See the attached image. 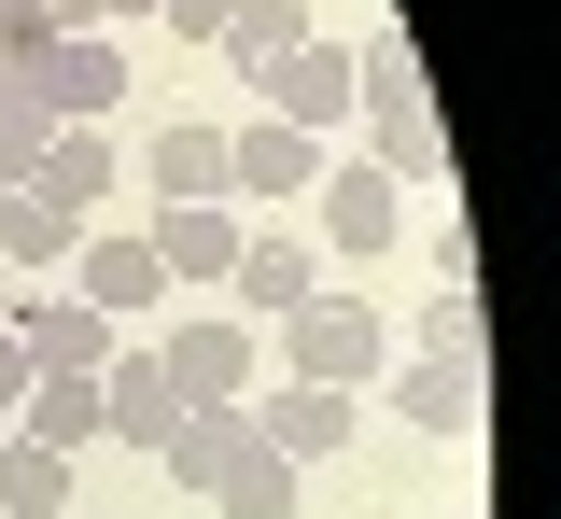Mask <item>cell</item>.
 Returning <instances> with one entry per match:
<instances>
[{
	"label": "cell",
	"mask_w": 561,
	"mask_h": 519,
	"mask_svg": "<svg viewBox=\"0 0 561 519\" xmlns=\"http://www.w3.org/2000/svg\"><path fill=\"white\" fill-rule=\"evenodd\" d=\"M421 351H478V296H421Z\"/></svg>",
	"instance_id": "obj_24"
},
{
	"label": "cell",
	"mask_w": 561,
	"mask_h": 519,
	"mask_svg": "<svg viewBox=\"0 0 561 519\" xmlns=\"http://www.w3.org/2000/svg\"><path fill=\"white\" fill-rule=\"evenodd\" d=\"M351 113H365V141H379V169H393V183H435V169H449L408 28H365V43H351Z\"/></svg>",
	"instance_id": "obj_1"
},
{
	"label": "cell",
	"mask_w": 561,
	"mask_h": 519,
	"mask_svg": "<svg viewBox=\"0 0 561 519\" xmlns=\"http://www.w3.org/2000/svg\"><path fill=\"white\" fill-rule=\"evenodd\" d=\"M280 366L323 379V393H365V379L393 366V323L351 309V296H309V309H280Z\"/></svg>",
	"instance_id": "obj_3"
},
{
	"label": "cell",
	"mask_w": 561,
	"mask_h": 519,
	"mask_svg": "<svg viewBox=\"0 0 561 519\" xmlns=\"http://www.w3.org/2000/svg\"><path fill=\"white\" fill-rule=\"evenodd\" d=\"M28 197H57V211L99 224V197H113V127H57V141H43V169H28Z\"/></svg>",
	"instance_id": "obj_18"
},
{
	"label": "cell",
	"mask_w": 561,
	"mask_h": 519,
	"mask_svg": "<svg viewBox=\"0 0 561 519\" xmlns=\"http://www.w3.org/2000/svg\"><path fill=\"white\" fill-rule=\"evenodd\" d=\"M70 253H84V211H57V197L14 183V197H0V281H14V267H70Z\"/></svg>",
	"instance_id": "obj_19"
},
{
	"label": "cell",
	"mask_w": 561,
	"mask_h": 519,
	"mask_svg": "<svg viewBox=\"0 0 561 519\" xmlns=\"http://www.w3.org/2000/svg\"><path fill=\"white\" fill-rule=\"evenodd\" d=\"M43 141H57V113H43V84H28V71H0V197H14V183L43 169Z\"/></svg>",
	"instance_id": "obj_22"
},
{
	"label": "cell",
	"mask_w": 561,
	"mask_h": 519,
	"mask_svg": "<svg viewBox=\"0 0 561 519\" xmlns=\"http://www.w3.org/2000/svg\"><path fill=\"white\" fill-rule=\"evenodd\" d=\"M253 113H280V127H309V141H323V127L351 113V43H323V28H309V43L253 84Z\"/></svg>",
	"instance_id": "obj_10"
},
{
	"label": "cell",
	"mask_w": 561,
	"mask_h": 519,
	"mask_svg": "<svg viewBox=\"0 0 561 519\" xmlns=\"http://www.w3.org/2000/svg\"><path fill=\"white\" fill-rule=\"evenodd\" d=\"M140 351H154V379H169L183 407H253V323H239V309H197V323H154Z\"/></svg>",
	"instance_id": "obj_2"
},
{
	"label": "cell",
	"mask_w": 561,
	"mask_h": 519,
	"mask_svg": "<svg viewBox=\"0 0 561 519\" xmlns=\"http://www.w3.org/2000/svg\"><path fill=\"white\" fill-rule=\"evenodd\" d=\"M70 296L99 309V323H154L169 267H154V239H140V224H84V253H70Z\"/></svg>",
	"instance_id": "obj_5"
},
{
	"label": "cell",
	"mask_w": 561,
	"mask_h": 519,
	"mask_svg": "<svg viewBox=\"0 0 561 519\" xmlns=\"http://www.w3.org/2000/svg\"><path fill=\"white\" fill-rule=\"evenodd\" d=\"M140 183H154V211H197V197H225V127H210V113H154Z\"/></svg>",
	"instance_id": "obj_9"
},
{
	"label": "cell",
	"mask_w": 561,
	"mask_h": 519,
	"mask_svg": "<svg viewBox=\"0 0 561 519\" xmlns=\"http://www.w3.org/2000/svg\"><path fill=\"white\" fill-rule=\"evenodd\" d=\"M225 296H239V323H280V309L323 296V253H309L295 224H253V239H239V267H225Z\"/></svg>",
	"instance_id": "obj_7"
},
{
	"label": "cell",
	"mask_w": 561,
	"mask_h": 519,
	"mask_svg": "<svg viewBox=\"0 0 561 519\" xmlns=\"http://www.w3.org/2000/svg\"><path fill=\"white\" fill-rule=\"evenodd\" d=\"M0 337H14L28 366H70V379H99L127 351V323H99L84 296H0Z\"/></svg>",
	"instance_id": "obj_6"
},
{
	"label": "cell",
	"mask_w": 561,
	"mask_h": 519,
	"mask_svg": "<svg viewBox=\"0 0 561 519\" xmlns=\"http://www.w3.org/2000/svg\"><path fill=\"white\" fill-rule=\"evenodd\" d=\"M70 519H84V506H70Z\"/></svg>",
	"instance_id": "obj_27"
},
{
	"label": "cell",
	"mask_w": 561,
	"mask_h": 519,
	"mask_svg": "<svg viewBox=\"0 0 561 519\" xmlns=\"http://www.w3.org/2000/svg\"><path fill=\"white\" fill-rule=\"evenodd\" d=\"M210 506H225V519H295V463H280L267 436H253V463H239V477H225Z\"/></svg>",
	"instance_id": "obj_23"
},
{
	"label": "cell",
	"mask_w": 561,
	"mask_h": 519,
	"mask_svg": "<svg viewBox=\"0 0 561 519\" xmlns=\"http://www.w3.org/2000/svg\"><path fill=\"white\" fill-rule=\"evenodd\" d=\"M14 436L28 449H99V379H70V366H28V393H14Z\"/></svg>",
	"instance_id": "obj_17"
},
{
	"label": "cell",
	"mask_w": 561,
	"mask_h": 519,
	"mask_svg": "<svg viewBox=\"0 0 561 519\" xmlns=\"http://www.w3.org/2000/svg\"><path fill=\"white\" fill-rule=\"evenodd\" d=\"M351 422H365V393H323V379H280V407H253V436H267L280 463H323V449H351Z\"/></svg>",
	"instance_id": "obj_16"
},
{
	"label": "cell",
	"mask_w": 561,
	"mask_h": 519,
	"mask_svg": "<svg viewBox=\"0 0 561 519\" xmlns=\"http://www.w3.org/2000/svg\"><path fill=\"white\" fill-rule=\"evenodd\" d=\"M323 169H337V154L309 141V127H280V113L225 127V197H239V211H295V197H309Z\"/></svg>",
	"instance_id": "obj_4"
},
{
	"label": "cell",
	"mask_w": 561,
	"mask_h": 519,
	"mask_svg": "<svg viewBox=\"0 0 561 519\" xmlns=\"http://www.w3.org/2000/svg\"><path fill=\"white\" fill-rule=\"evenodd\" d=\"M393 422H408V436H478V351H421V366H393Z\"/></svg>",
	"instance_id": "obj_13"
},
{
	"label": "cell",
	"mask_w": 561,
	"mask_h": 519,
	"mask_svg": "<svg viewBox=\"0 0 561 519\" xmlns=\"http://www.w3.org/2000/svg\"><path fill=\"white\" fill-rule=\"evenodd\" d=\"M295 43H309V0H239V14H225V71L239 84H267Z\"/></svg>",
	"instance_id": "obj_20"
},
{
	"label": "cell",
	"mask_w": 561,
	"mask_h": 519,
	"mask_svg": "<svg viewBox=\"0 0 561 519\" xmlns=\"http://www.w3.org/2000/svg\"><path fill=\"white\" fill-rule=\"evenodd\" d=\"M140 239H154V267H169V281H225L253 224H239V197H197V211H154Z\"/></svg>",
	"instance_id": "obj_15"
},
{
	"label": "cell",
	"mask_w": 561,
	"mask_h": 519,
	"mask_svg": "<svg viewBox=\"0 0 561 519\" xmlns=\"http://www.w3.org/2000/svg\"><path fill=\"white\" fill-rule=\"evenodd\" d=\"M239 463H253V407H183L169 449H154V477H169V492H225Z\"/></svg>",
	"instance_id": "obj_11"
},
{
	"label": "cell",
	"mask_w": 561,
	"mask_h": 519,
	"mask_svg": "<svg viewBox=\"0 0 561 519\" xmlns=\"http://www.w3.org/2000/svg\"><path fill=\"white\" fill-rule=\"evenodd\" d=\"M225 14H239V0H169V28H183V43H225Z\"/></svg>",
	"instance_id": "obj_25"
},
{
	"label": "cell",
	"mask_w": 561,
	"mask_h": 519,
	"mask_svg": "<svg viewBox=\"0 0 561 519\" xmlns=\"http://www.w3.org/2000/svg\"><path fill=\"white\" fill-rule=\"evenodd\" d=\"M14 393H28V351H14V337H0V422H14Z\"/></svg>",
	"instance_id": "obj_26"
},
{
	"label": "cell",
	"mask_w": 561,
	"mask_h": 519,
	"mask_svg": "<svg viewBox=\"0 0 561 519\" xmlns=\"http://www.w3.org/2000/svg\"><path fill=\"white\" fill-rule=\"evenodd\" d=\"M0 519H70V449L0 436Z\"/></svg>",
	"instance_id": "obj_21"
},
{
	"label": "cell",
	"mask_w": 561,
	"mask_h": 519,
	"mask_svg": "<svg viewBox=\"0 0 561 519\" xmlns=\"http://www.w3.org/2000/svg\"><path fill=\"white\" fill-rule=\"evenodd\" d=\"M28 84H43V113H57V127H113V99H127V43H113V28H70Z\"/></svg>",
	"instance_id": "obj_8"
},
{
	"label": "cell",
	"mask_w": 561,
	"mask_h": 519,
	"mask_svg": "<svg viewBox=\"0 0 561 519\" xmlns=\"http://www.w3.org/2000/svg\"><path fill=\"white\" fill-rule=\"evenodd\" d=\"M169 422H183V393H169V379H154V351H113V366H99V436H127L140 463H154V449H169Z\"/></svg>",
	"instance_id": "obj_12"
},
{
	"label": "cell",
	"mask_w": 561,
	"mask_h": 519,
	"mask_svg": "<svg viewBox=\"0 0 561 519\" xmlns=\"http://www.w3.org/2000/svg\"><path fill=\"white\" fill-rule=\"evenodd\" d=\"M309 197H323V239L337 253H393V224H408V183L393 169H323Z\"/></svg>",
	"instance_id": "obj_14"
}]
</instances>
